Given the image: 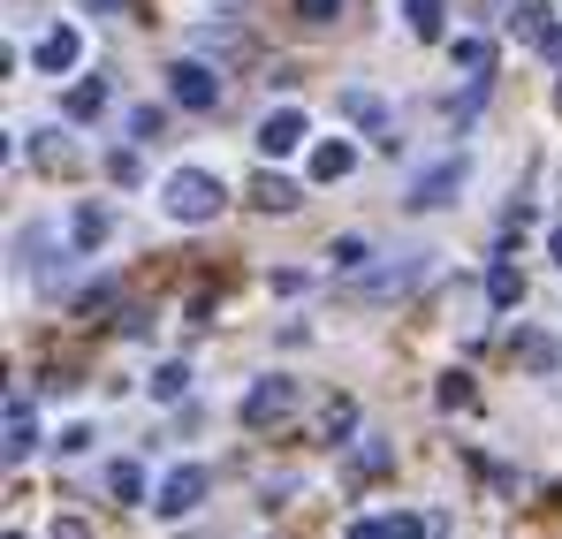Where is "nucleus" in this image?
Wrapping results in <instances>:
<instances>
[{
    "label": "nucleus",
    "instance_id": "f257e3e1",
    "mask_svg": "<svg viewBox=\"0 0 562 539\" xmlns=\"http://www.w3.org/2000/svg\"><path fill=\"white\" fill-rule=\"evenodd\" d=\"M228 205V190H221V176H205V168H176L168 176V213L183 221V228H198V221H213Z\"/></svg>",
    "mask_w": 562,
    "mask_h": 539
},
{
    "label": "nucleus",
    "instance_id": "f03ea898",
    "mask_svg": "<svg viewBox=\"0 0 562 539\" xmlns=\"http://www.w3.org/2000/svg\"><path fill=\"white\" fill-rule=\"evenodd\" d=\"M205 494H213V471H205V463H176V471L160 479V494H153V517H190Z\"/></svg>",
    "mask_w": 562,
    "mask_h": 539
},
{
    "label": "nucleus",
    "instance_id": "7ed1b4c3",
    "mask_svg": "<svg viewBox=\"0 0 562 539\" xmlns=\"http://www.w3.org/2000/svg\"><path fill=\"white\" fill-rule=\"evenodd\" d=\"M464 182H471V160H464V153H449V160H434L426 176L411 182V198H403V205H411V213H434V205H449Z\"/></svg>",
    "mask_w": 562,
    "mask_h": 539
},
{
    "label": "nucleus",
    "instance_id": "20e7f679",
    "mask_svg": "<svg viewBox=\"0 0 562 539\" xmlns=\"http://www.w3.org/2000/svg\"><path fill=\"white\" fill-rule=\"evenodd\" d=\"M509 38H525V46H540L548 61H562V23H555L548 0H517V8H509Z\"/></svg>",
    "mask_w": 562,
    "mask_h": 539
},
{
    "label": "nucleus",
    "instance_id": "39448f33",
    "mask_svg": "<svg viewBox=\"0 0 562 539\" xmlns=\"http://www.w3.org/2000/svg\"><path fill=\"white\" fill-rule=\"evenodd\" d=\"M168 99H176L183 114H213V106H221V77H213L205 61H176V69H168Z\"/></svg>",
    "mask_w": 562,
    "mask_h": 539
},
{
    "label": "nucleus",
    "instance_id": "423d86ee",
    "mask_svg": "<svg viewBox=\"0 0 562 539\" xmlns=\"http://www.w3.org/2000/svg\"><path fill=\"white\" fill-rule=\"evenodd\" d=\"M31 61H38V77H69V69L85 61V31H77V23H54V31L38 38Z\"/></svg>",
    "mask_w": 562,
    "mask_h": 539
},
{
    "label": "nucleus",
    "instance_id": "0eeeda50",
    "mask_svg": "<svg viewBox=\"0 0 562 539\" xmlns=\"http://www.w3.org/2000/svg\"><path fill=\"white\" fill-rule=\"evenodd\" d=\"M31 449H38V411H31V395H23V388H8V441H0V456H8V463H23Z\"/></svg>",
    "mask_w": 562,
    "mask_h": 539
},
{
    "label": "nucleus",
    "instance_id": "6e6552de",
    "mask_svg": "<svg viewBox=\"0 0 562 539\" xmlns=\"http://www.w3.org/2000/svg\"><path fill=\"white\" fill-rule=\"evenodd\" d=\"M296 145H304V114H296V106H274V114L259 122V153H267V160H289Z\"/></svg>",
    "mask_w": 562,
    "mask_h": 539
},
{
    "label": "nucleus",
    "instance_id": "1a4fd4ad",
    "mask_svg": "<svg viewBox=\"0 0 562 539\" xmlns=\"http://www.w3.org/2000/svg\"><path fill=\"white\" fill-rule=\"evenodd\" d=\"M289 411H296V380H259L251 403H244L251 426H274V418H289Z\"/></svg>",
    "mask_w": 562,
    "mask_h": 539
},
{
    "label": "nucleus",
    "instance_id": "9d476101",
    "mask_svg": "<svg viewBox=\"0 0 562 539\" xmlns=\"http://www.w3.org/2000/svg\"><path fill=\"white\" fill-rule=\"evenodd\" d=\"M418 273H426L418 259H403V267H387V273H373V281H358V289H350V304H395V296L418 281Z\"/></svg>",
    "mask_w": 562,
    "mask_h": 539
},
{
    "label": "nucleus",
    "instance_id": "9b49d317",
    "mask_svg": "<svg viewBox=\"0 0 562 539\" xmlns=\"http://www.w3.org/2000/svg\"><path fill=\"white\" fill-rule=\"evenodd\" d=\"M350 168H358V145H342V137L312 153V182H342V176H350Z\"/></svg>",
    "mask_w": 562,
    "mask_h": 539
},
{
    "label": "nucleus",
    "instance_id": "f8f14e48",
    "mask_svg": "<svg viewBox=\"0 0 562 539\" xmlns=\"http://www.w3.org/2000/svg\"><path fill=\"white\" fill-rule=\"evenodd\" d=\"M486 296H494V312H509V304H525V273L509 267V259H494V267H486Z\"/></svg>",
    "mask_w": 562,
    "mask_h": 539
},
{
    "label": "nucleus",
    "instance_id": "ddd939ff",
    "mask_svg": "<svg viewBox=\"0 0 562 539\" xmlns=\"http://www.w3.org/2000/svg\"><path fill=\"white\" fill-rule=\"evenodd\" d=\"M106 228H114V221H106V205H77V213H69L77 251H99V244H106Z\"/></svg>",
    "mask_w": 562,
    "mask_h": 539
},
{
    "label": "nucleus",
    "instance_id": "4468645a",
    "mask_svg": "<svg viewBox=\"0 0 562 539\" xmlns=\"http://www.w3.org/2000/svg\"><path fill=\"white\" fill-rule=\"evenodd\" d=\"M449 61H457V69H464L471 85H479V77L494 69V46H486V38H457V46H449Z\"/></svg>",
    "mask_w": 562,
    "mask_h": 539
},
{
    "label": "nucleus",
    "instance_id": "2eb2a0df",
    "mask_svg": "<svg viewBox=\"0 0 562 539\" xmlns=\"http://www.w3.org/2000/svg\"><path fill=\"white\" fill-rule=\"evenodd\" d=\"M441 0H403V23H411V38H441Z\"/></svg>",
    "mask_w": 562,
    "mask_h": 539
},
{
    "label": "nucleus",
    "instance_id": "dca6fc26",
    "mask_svg": "<svg viewBox=\"0 0 562 539\" xmlns=\"http://www.w3.org/2000/svg\"><path fill=\"white\" fill-rule=\"evenodd\" d=\"M251 198H259L267 213H289V205H296V182H289V176H274V168H267V176L251 182Z\"/></svg>",
    "mask_w": 562,
    "mask_h": 539
},
{
    "label": "nucleus",
    "instance_id": "f3484780",
    "mask_svg": "<svg viewBox=\"0 0 562 539\" xmlns=\"http://www.w3.org/2000/svg\"><path fill=\"white\" fill-rule=\"evenodd\" d=\"M335 106H342V114H350V122H366V130H387V106H380L373 91H342V99H335Z\"/></svg>",
    "mask_w": 562,
    "mask_h": 539
},
{
    "label": "nucleus",
    "instance_id": "a211bd4d",
    "mask_svg": "<svg viewBox=\"0 0 562 539\" xmlns=\"http://www.w3.org/2000/svg\"><path fill=\"white\" fill-rule=\"evenodd\" d=\"M327 259H335V273H358L366 259H373V244H366V236H335V244H327Z\"/></svg>",
    "mask_w": 562,
    "mask_h": 539
},
{
    "label": "nucleus",
    "instance_id": "6ab92c4d",
    "mask_svg": "<svg viewBox=\"0 0 562 539\" xmlns=\"http://www.w3.org/2000/svg\"><path fill=\"white\" fill-rule=\"evenodd\" d=\"M99 106H106V85H69V122H99Z\"/></svg>",
    "mask_w": 562,
    "mask_h": 539
},
{
    "label": "nucleus",
    "instance_id": "aec40b11",
    "mask_svg": "<svg viewBox=\"0 0 562 539\" xmlns=\"http://www.w3.org/2000/svg\"><path fill=\"white\" fill-rule=\"evenodd\" d=\"M190 395V364H160L153 372V403H183Z\"/></svg>",
    "mask_w": 562,
    "mask_h": 539
},
{
    "label": "nucleus",
    "instance_id": "412c9836",
    "mask_svg": "<svg viewBox=\"0 0 562 539\" xmlns=\"http://www.w3.org/2000/svg\"><path fill=\"white\" fill-rule=\"evenodd\" d=\"M130 137H137V145H160V137H168V106H137V114H130Z\"/></svg>",
    "mask_w": 562,
    "mask_h": 539
},
{
    "label": "nucleus",
    "instance_id": "4be33fe9",
    "mask_svg": "<svg viewBox=\"0 0 562 539\" xmlns=\"http://www.w3.org/2000/svg\"><path fill=\"white\" fill-rule=\"evenodd\" d=\"M106 494H114V502H145V471H137V463H114V471H106Z\"/></svg>",
    "mask_w": 562,
    "mask_h": 539
},
{
    "label": "nucleus",
    "instance_id": "5701e85b",
    "mask_svg": "<svg viewBox=\"0 0 562 539\" xmlns=\"http://www.w3.org/2000/svg\"><path fill=\"white\" fill-rule=\"evenodd\" d=\"M434 403H441V411H471V372H441Z\"/></svg>",
    "mask_w": 562,
    "mask_h": 539
},
{
    "label": "nucleus",
    "instance_id": "b1692460",
    "mask_svg": "<svg viewBox=\"0 0 562 539\" xmlns=\"http://www.w3.org/2000/svg\"><path fill=\"white\" fill-rule=\"evenodd\" d=\"M517 358L532 364V372H548V364H555V343H548V335H525V343H517Z\"/></svg>",
    "mask_w": 562,
    "mask_h": 539
},
{
    "label": "nucleus",
    "instance_id": "393cba45",
    "mask_svg": "<svg viewBox=\"0 0 562 539\" xmlns=\"http://www.w3.org/2000/svg\"><path fill=\"white\" fill-rule=\"evenodd\" d=\"M296 15H304V23H335V15H342V0H296Z\"/></svg>",
    "mask_w": 562,
    "mask_h": 539
},
{
    "label": "nucleus",
    "instance_id": "a878e982",
    "mask_svg": "<svg viewBox=\"0 0 562 539\" xmlns=\"http://www.w3.org/2000/svg\"><path fill=\"white\" fill-rule=\"evenodd\" d=\"M387 463H395V456H387V441H366V449H358V471H366V479H373V471H387Z\"/></svg>",
    "mask_w": 562,
    "mask_h": 539
},
{
    "label": "nucleus",
    "instance_id": "bb28decb",
    "mask_svg": "<svg viewBox=\"0 0 562 539\" xmlns=\"http://www.w3.org/2000/svg\"><path fill=\"white\" fill-rule=\"evenodd\" d=\"M350 539H395V517H358Z\"/></svg>",
    "mask_w": 562,
    "mask_h": 539
},
{
    "label": "nucleus",
    "instance_id": "cd10ccee",
    "mask_svg": "<svg viewBox=\"0 0 562 539\" xmlns=\"http://www.w3.org/2000/svg\"><path fill=\"white\" fill-rule=\"evenodd\" d=\"M106 176H114V182H137L145 168H137V153H114V160H106Z\"/></svg>",
    "mask_w": 562,
    "mask_h": 539
},
{
    "label": "nucleus",
    "instance_id": "c85d7f7f",
    "mask_svg": "<svg viewBox=\"0 0 562 539\" xmlns=\"http://www.w3.org/2000/svg\"><path fill=\"white\" fill-rule=\"evenodd\" d=\"M85 8H92V15H114V8H122V0H85Z\"/></svg>",
    "mask_w": 562,
    "mask_h": 539
},
{
    "label": "nucleus",
    "instance_id": "c756f323",
    "mask_svg": "<svg viewBox=\"0 0 562 539\" xmlns=\"http://www.w3.org/2000/svg\"><path fill=\"white\" fill-rule=\"evenodd\" d=\"M548 251H555V259H562V221H555V228H548Z\"/></svg>",
    "mask_w": 562,
    "mask_h": 539
},
{
    "label": "nucleus",
    "instance_id": "7c9ffc66",
    "mask_svg": "<svg viewBox=\"0 0 562 539\" xmlns=\"http://www.w3.org/2000/svg\"><path fill=\"white\" fill-rule=\"evenodd\" d=\"M555 106H562V85H555Z\"/></svg>",
    "mask_w": 562,
    "mask_h": 539
},
{
    "label": "nucleus",
    "instance_id": "2f4dec72",
    "mask_svg": "<svg viewBox=\"0 0 562 539\" xmlns=\"http://www.w3.org/2000/svg\"><path fill=\"white\" fill-rule=\"evenodd\" d=\"M8 539H23V532H8Z\"/></svg>",
    "mask_w": 562,
    "mask_h": 539
}]
</instances>
